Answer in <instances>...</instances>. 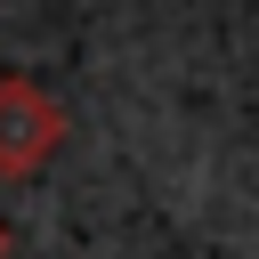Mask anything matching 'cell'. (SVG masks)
<instances>
[{"label": "cell", "mask_w": 259, "mask_h": 259, "mask_svg": "<svg viewBox=\"0 0 259 259\" xmlns=\"http://www.w3.org/2000/svg\"><path fill=\"white\" fill-rule=\"evenodd\" d=\"M65 105L57 89H40L32 73H0V178H40L57 154H65Z\"/></svg>", "instance_id": "1"}, {"label": "cell", "mask_w": 259, "mask_h": 259, "mask_svg": "<svg viewBox=\"0 0 259 259\" xmlns=\"http://www.w3.org/2000/svg\"><path fill=\"white\" fill-rule=\"evenodd\" d=\"M8 251H16V235H8V219H0V259H8Z\"/></svg>", "instance_id": "2"}]
</instances>
